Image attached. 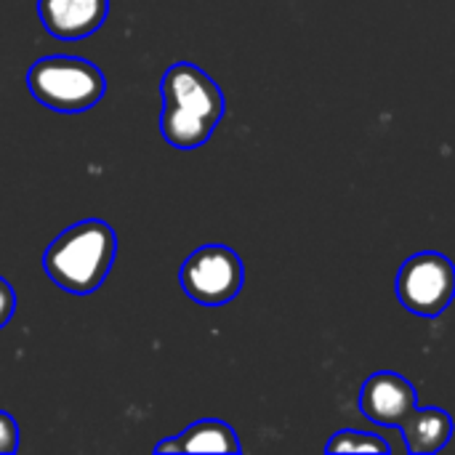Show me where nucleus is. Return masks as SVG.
<instances>
[{
	"instance_id": "nucleus-6",
	"label": "nucleus",
	"mask_w": 455,
	"mask_h": 455,
	"mask_svg": "<svg viewBox=\"0 0 455 455\" xmlns=\"http://www.w3.org/2000/svg\"><path fill=\"white\" fill-rule=\"evenodd\" d=\"M419 408V392L416 387L395 373V371H379L365 379L360 389V411L368 421L379 427H397Z\"/></svg>"
},
{
	"instance_id": "nucleus-10",
	"label": "nucleus",
	"mask_w": 455,
	"mask_h": 455,
	"mask_svg": "<svg viewBox=\"0 0 455 455\" xmlns=\"http://www.w3.org/2000/svg\"><path fill=\"white\" fill-rule=\"evenodd\" d=\"M325 453H373V455H389L392 445L381 437V435H371V432H357V429H341L336 432L328 445Z\"/></svg>"
},
{
	"instance_id": "nucleus-8",
	"label": "nucleus",
	"mask_w": 455,
	"mask_h": 455,
	"mask_svg": "<svg viewBox=\"0 0 455 455\" xmlns=\"http://www.w3.org/2000/svg\"><path fill=\"white\" fill-rule=\"evenodd\" d=\"M400 432L405 437V448L413 455H432L445 451L453 437V419L443 408H416L403 424Z\"/></svg>"
},
{
	"instance_id": "nucleus-7",
	"label": "nucleus",
	"mask_w": 455,
	"mask_h": 455,
	"mask_svg": "<svg viewBox=\"0 0 455 455\" xmlns=\"http://www.w3.org/2000/svg\"><path fill=\"white\" fill-rule=\"evenodd\" d=\"M37 16L56 40H83L109 16V0H37Z\"/></svg>"
},
{
	"instance_id": "nucleus-13",
	"label": "nucleus",
	"mask_w": 455,
	"mask_h": 455,
	"mask_svg": "<svg viewBox=\"0 0 455 455\" xmlns=\"http://www.w3.org/2000/svg\"><path fill=\"white\" fill-rule=\"evenodd\" d=\"M155 453H179V440H163V443H157L155 445Z\"/></svg>"
},
{
	"instance_id": "nucleus-4",
	"label": "nucleus",
	"mask_w": 455,
	"mask_h": 455,
	"mask_svg": "<svg viewBox=\"0 0 455 455\" xmlns=\"http://www.w3.org/2000/svg\"><path fill=\"white\" fill-rule=\"evenodd\" d=\"M184 293L200 307H224L243 291V259L227 245H203L192 251L179 272Z\"/></svg>"
},
{
	"instance_id": "nucleus-1",
	"label": "nucleus",
	"mask_w": 455,
	"mask_h": 455,
	"mask_svg": "<svg viewBox=\"0 0 455 455\" xmlns=\"http://www.w3.org/2000/svg\"><path fill=\"white\" fill-rule=\"evenodd\" d=\"M160 133L176 149L203 147L224 120L227 101L221 85L192 61L171 64L160 80Z\"/></svg>"
},
{
	"instance_id": "nucleus-5",
	"label": "nucleus",
	"mask_w": 455,
	"mask_h": 455,
	"mask_svg": "<svg viewBox=\"0 0 455 455\" xmlns=\"http://www.w3.org/2000/svg\"><path fill=\"white\" fill-rule=\"evenodd\" d=\"M397 299L419 317H440L455 299V264L437 251H421L397 272Z\"/></svg>"
},
{
	"instance_id": "nucleus-2",
	"label": "nucleus",
	"mask_w": 455,
	"mask_h": 455,
	"mask_svg": "<svg viewBox=\"0 0 455 455\" xmlns=\"http://www.w3.org/2000/svg\"><path fill=\"white\" fill-rule=\"evenodd\" d=\"M117 256V235L101 219H85L53 237L43 253L51 283L67 293L88 296L101 288Z\"/></svg>"
},
{
	"instance_id": "nucleus-11",
	"label": "nucleus",
	"mask_w": 455,
	"mask_h": 455,
	"mask_svg": "<svg viewBox=\"0 0 455 455\" xmlns=\"http://www.w3.org/2000/svg\"><path fill=\"white\" fill-rule=\"evenodd\" d=\"M19 448V427L11 413L0 411V455H13Z\"/></svg>"
},
{
	"instance_id": "nucleus-3",
	"label": "nucleus",
	"mask_w": 455,
	"mask_h": 455,
	"mask_svg": "<svg viewBox=\"0 0 455 455\" xmlns=\"http://www.w3.org/2000/svg\"><path fill=\"white\" fill-rule=\"evenodd\" d=\"M29 93L53 112H85L107 93L104 72L77 56H43L27 72Z\"/></svg>"
},
{
	"instance_id": "nucleus-9",
	"label": "nucleus",
	"mask_w": 455,
	"mask_h": 455,
	"mask_svg": "<svg viewBox=\"0 0 455 455\" xmlns=\"http://www.w3.org/2000/svg\"><path fill=\"white\" fill-rule=\"evenodd\" d=\"M179 453H240V440L235 429L224 421L205 419L187 427L179 437Z\"/></svg>"
},
{
	"instance_id": "nucleus-12",
	"label": "nucleus",
	"mask_w": 455,
	"mask_h": 455,
	"mask_svg": "<svg viewBox=\"0 0 455 455\" xmlns=\"http://www.w3.org/2000/svg\"><path fill=\"white\" fill-rule=\"evenodd\" d=\"M16 312V293L11 288V283L5 277H0V328H5L11 323Z\"/></svg>"
}]
</instances>
